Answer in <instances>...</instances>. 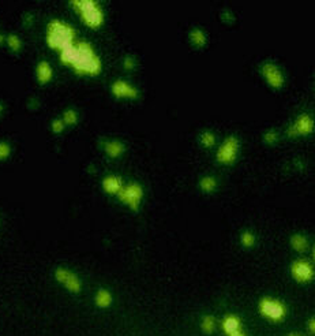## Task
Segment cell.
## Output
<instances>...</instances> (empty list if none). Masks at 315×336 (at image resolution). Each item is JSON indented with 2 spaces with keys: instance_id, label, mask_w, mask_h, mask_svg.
<instances>
[{
  "instance_id": "1",
  "label": "cell",
  "mask_w": 315,
  "mask_h": 336,
  "mask_svg": "<svg viewBox=\"0 0 315 336\" xmlns=\"http://www.w3.org/2000/svg\"><path fill=\"white\" fill-rule=\"evenodd\" d=\"M77 58L71 64V68L78 75H90L96 77L101 73V60L94 52L93 47L87 41H79L75 44Z\"/></svg>"
},
{
  "instance_id": "2",
  "label": "cell",
  "mask_w": 315,
  "mask_h": 336,
  "mask_svg": "<svg viewBox=\"0 0 315 336\" xmlns=\"http://www.w3.org/2000/svg\"><path fill=\"white\" fill-rule=\"evenodd\" d=\"M75 41V30L73 26L60 20L49 21L45 32V43L51 49L63 51Z\"/></svg>"
},
{
  "instance_id": "3",
  "label": "cell",
  "mask_w": 315,
  "mask_h": 336,
  "mask_svg": "<svg viewBox=\"0 0 315 336\" xmlns=\"http://www.w3.org/2000/svg\"><path fill=\"white\" fill-rule=\"evenodd\" d=\"M71 5L81 17V20L87 28L98 29L104 24V13L97 2L94 0H74Z\"/></svg>"
},
{
  "instance_id": "4",
  "label": "cell",
  "mask_w": 315,
  "mask_h": 336,
  "mask_svg": "<svg viewBox=\"0 0 315 336\" xmlns=\"http://www.w3.org/2000/svg\"><path fill=\"white\" fill-rule=\"evenodd\" d=\"M258 310L262 316L270 320V321L278 322L282 321L286 316V306L281 301L274 299L270 297H263L258 303Z\"/></svg>"
},
{
  "instance_id": "5",
  "label": "cell",
  "mask_w": 315,
  "mask_h": 336,
  "mask_svg": "<svg viewBox=\"0 0 315 336\" xmlns=\"http://www.w3.org/2000/svg\"><path fill=\"white\" fill-rule=\"evenodd\" d=\"M116 195L121 204H124L131 210L136 212L143 200V189L138 183H130V185L123 186Z\"/></svg>"
},
{
  "instance_id": "6",
  "label": "cell",
  "mask_w": 315,
  "mask_h": 336,
  "mask_svg": "<svg viewBox=\"0 0 315 336\" xmlns=\"http://www.w3.org/2000/svg\"><path fill=\"white\" fill-rule=\"evenodd\" d=\"M54 276L56 279V282L63 286L67 291L73 292V294H79L82 291V282L78 276L77 273L70 271V269L64 268V267H59L55 269Z\"/></svg>"
},
{
  "instance_id": "7",
  "label": "cell",
  "mask_w": 315,
  "mask_h": 336,
  "mask_svg": "<svg viewBox=\"0 0 315 336\" xmlns=\"http://www.w3.org/2000/svg\"><path fill=\"white\" fill-rule=\"evenodd\" d=\"M239 153V140L235 136L228 137L225 141L221 144L216 153V159L220 164H232L236 160Z\"/></svg>"
},
{
  "instance_id": "8",
  "label": "cell",
  "mask_w": 315,
  "mask_h": 336,
  "mask_svg": "<svg viewBox=\"0 0 315 336\" xmlns=\"http://www.w3.org/2000/svg\"><path fill=\"white\" fill-rule=\"evenodd\" d=\"M261 73L262 77L265 78V81L270 88L281 89L284 86V83H285L284 74L273 62H265L262 64Z\"/></svg>"
},
{
  "instance_id": "9",
  "label": "cell",
  "mask_w": 315,
  "mask_h": 336,
  "mask_svg": "<svg viewBox=\"0 0 315 336\" xmlns=\"http://www.w3.org/2000/svg\"><path fill=\"white\" fill-rule=\"evenodd\" d=\"M314 130V121L310 115L307 114H301L296 118L295 122L292 126L288 127L286 130V136L291 137V138H296V137L300 136H308Z\"/></svg>"
},
{
  "instance_id": "10",
  "label": "cell",
  "mask_w": 315,
  "mask_h": 336,
  "mask_svg": "<svg viewBox=\"0 0 315 336\" xmlns=\"http://www.w3.org/2000/svg\"><path fill=\"white\" fill-rule=\"evenodd\" d=\"M291 275L297 283H308L314 279V268L308 261L296 260L291 265Z\"/></svg>"
},
{
  "instance_id": "11",
  "label": "cell",
  "mask_w": 315,
  "mask_h": 336,
  "mask_svg": "<svg viewBox=\"0 0 315 336\" xmlns=\"http://www.w3.org/2000/svg\"><path fill=\"white\" fill-rule=\"evenodd\" d=\"M111 93L112 96L119 100H136L139 96L138 89L134 88L131 83L126 82V81H115L111 85Z\"/></svg>"
},
{
  "instance_id": "12",
  "label": "cell",
  "mask_w": 315,
  "mask_h": 336,
  "mask_svg": "<svg viewBox=\"0 0 315 336\" xmlns=\"http://www.w3.org/2000/svg\"><path fill=\"white\" fill-rule=\"evenodd\" d=\"M36 79L40 85H47L54 78V68L51 67V64L47 60H41L36 66Z\"/></svg>"
},
{
  "instance_id": "13",
  "label": "cell",
  "mask_w": 315,
  "mask_h": 336,
  "mask_svg": "<svg viewBox=\"0 0 315 336\" xmlns=\"http://www.w3.org/2000/svg\"><path fill=\"white\" fill-rule=\"evenodd\" d=\"M123 180L117 175H108L101 180L102 190L109 195H116L123 187Z\"/></svg>"
},
{
  "instance_id": "14",
  "label": "cell",
  "mask_w": 315,
  "mask_h": 336,
  "mask_svg": "<svg viewBox=\"0 0 315 336\" xmlns=\"http://www.w3.org/2000/svg\"><path fill=\"white\" fill-rule=\"evenodd\" d=\"M104 152L108 157L111 159H116L120 157L124 153V144L117 140H111L104 144Z\"/></svg>"
},
{
  "instance_id": "15",
  "label": "cell",
  "mask_w": 315,
  "mask_h": 336,
  "mask_svg": "<svg viewBox=\"0 0 315 336\" xmlns=\"http://www.w3.org/2000/svg\"><path fill=\"white\" fill-rule=\"evenodd\" d=\"M221 326H223V331L227 335H231L233 332H238L242 329V320L238 316H235V314H228L223 320Z\"/></svg>"
},
{
  "instance_id": "16",
  "label": "cell",
  "mask_w": 315,
  "mask_h": 336,
  "mask_svg": "<svg viewBox=\"0 0 315 336\" xmlns=\"http://www.w3.org/2000/svg\"><path fill=\"white\" fill-rule=\"evenodd\" d=\"M112 302H113V297L109 290L107 288H100L96 295H94V303L96 306L100 307V309H108L111 306Z\"/></svg>"
},
{
  "instance_id": "17",
  "label": "cell",
  "mask_w": 315,
  "mask_h": 336,
  "mask_svg": "<svg viewBox=\"0 0 315 336\" xmlns=\"http://www.w3.org/2000/svg\"><path fill=\"white\" fill-rule=\"evenodd\" d=\"M190 43L197 47V48H204L206 43H208V37L204 30L199 29V28H194V29L190 30L189 33Z\"/></svg>"
},
{
  "instance_id": "18",
  "label": "cell",
  "mask_w": 315,
  "mask_h": 336,
  "mask_svg": "<svg viewBox=\"0 0 315 336\" xmlns=\"http://www.w3.org/2000/svg\"><path fill=\"white\" fill-rule=\"evenodd\" d=\"M77 58V48H75V44L70 45L67 48H64L63 51H60V55H59V59L60 62L64 64V66H70L74 63V60Z\"/></svg>"
},
{
  "instance_id": "19",
  "label": "cell",
  "mask_w": 315,
  "mask_h": 336,
  "mask_svg": "<svg viewBox=\"0 0 315 336\" xmlns=\"http://www.w3.org/2000/svg\"><path fill=\"white\" fill-rule=\"evenodd\" d=\"M289 244H291L292 249H295L296 252H304L307 246H308V241L304 235L301 234H293L289 239Z\"/></svg>"
},
{
  "instance_id": "20",
  "label": "cell",
  "mask_w": 315,
  "mask_h": 336,
  "mask_svg": "<svg viewBox=\"0 0 315 336\" xmlns=\"http://www.w3.org/2000/svg\"><path fill=\"white\" fill-rule=\"evenodd\" d=\"M217 187V180L213 176H204L199 180V189L204 193H212Z\"/></svg>"
},
{
  "instance_id": "21",
  "label": "cell",
  "mask_w": 315,
  "mask_h": 336,
  "mask_svg": "<svg viewBox=\"0 0 315 336\" xmlns=\"http://www.w3.org/2000/svg\"><path fill=\"white\" fill-rule=\"evenodd\" d=\"M214 328H216V321H214V317L210 316V314H205L201 320V329L204 333L206 335H210L213 333Z\"/></svg>"
},
{
  "instance_id": "22",
  "label": "cell",
  "mask_w": 315,
  "mask_h": 336,
  "mask_svg": "<svg viewBox=\"0 0 315 336\" xmlns=\"http://www.w3.org/2000/svg\"><path fill=\"white\" fill-rule=\"evenodd\" d=\"M6 44L13 52H20L21 49H22V40L17 34H9L6 37Z\"/></svg>"
},
{
  "instance_id": "23",
  "label": "cell",
  "mask_w": 315,
  "mask_h": 336,
  "mask_svg": "<svg viewBox=\"0 0 315 336\" xmlns=\"http://www.w3.org/2000/svg\"><path fill=\"white\" fill-rule=\"evenodd\" d=\"M62 121L66 126H74L78 123V112L73 108H68L63 112V117H62Z\"/></svg>"
},
{
  "instance_id": "24",
  "label": "cell",
  "mask_w": 315,
  "mask_h": 336,
  "mask_svg": "<svg viewBox=\"0 0 315 336\" xmlns=\"http://www.w3.org/2000/svg\"><path fill=\"white\" fill-rule=\"evenodd\" d=\"M255 235L252 234L251 231H248V230H246V231H243L242 234H240V244H242L243 248L246 249H250L252 248L254 245H255Z\"/></svg>"
},
{
  "instance_id": "25",
  "label": "cell",
  "mask_w": 315,
  "mask_h": 336,
  "mask_svg": "<svg viewBox=\"0 0 315 336\" xmlns=\"http://www.w3.org/2000/svg\"><path fill=\"white\" fill-rule=\"evenodd\" d=\"M199 142H201V145L205 146V148H212L214 145V142H216V137L212 132H202L201 133V136H199Z\"/></svg>"
},
{
  "instance_id": "26",
  "label": "cell",
  "mask_w": 315,
  "mask_h": 336,
  "mask_svg": "<svg viewBox=\"0 0 315 336\" xmlns=\"http://www.w3.org/2000/svg\"><path fill=\"white\" fill-rule=\"evenodd\" d=\"M11 155V146L9 142L0 141V161L9 159Z\"/></svg>"
},
{
  "instance_id": "27",
  "label": "cell",
  "mask_w": 315,
  "mask_h": 336,
  "mask_svg": "<svg viewBox=\"0 0 315 336\" xmlns=\"http://www.w3.org/2000/svg\"><path fill=\"white\" fill-rule=\"evenodd\" d=\"M277 137H278V134H277L276 130H267L265 134H263V142L266 144V145H273V144H276L277 142Z\"/></svg>"
},
{
  "instance_id": "28",
  "label": "cell",
  "mask_w": 315,
  "mask_h": 336,
  "mask_svg": "<svg viewBox=\"0 0 315 336\" xmlns=\"http://www.w3.org/2000/svg\"><path fill=\"white\" fill-rule=\"evenodd\" d=\"M64 127H66V125L62 119H54L51 123V130L54 134H62L64 132Z\"/></svg>"
},
{
  "instance_id": "29",
  "label": "cell",
  "mask_w": 315,
  "mask_h": 336,
  "mask_svg": "<svg viewBox=\"0 0 315 336\" xmlns=\"http://www.w3.org/2000/svg\"><path fill=\"white\" fill-rule=\"evenodd\" d=\"M134 67H135V60H134V58L132 56H127L124 59V68H126L127 71H130Z\"/></svg>"
},
{
  "instance_id": "30",
  "label": "cell",
  "mask_w": 315,
  "mask_h": 336,
  "mask_svg": "<svg viewBox=\"0 0 315 336\" xmlns=\"http://www.w3.org/2000/svg\"><path fill=\"white\" fill-rule=\"evenodd\" d=\"M307 328H308V331H310V333H312V335H314V332H315V320H314V317H311L310 320H308V322H307Z\"/></svg>"
},
{
  "instance_id": "31",
  "label": "cell",
  "mask_w": 315,
  "mask_h": 336,
  "mask_svg": "<svg viewBox=\"0 0 315 336\" xmlns=\"http://www.w3.org/2000/svg\"><path fill=\"white\" fill-rule=\"evenodd\" d=\"M228 336H246V333H244V332H243L242 329H240V331L233 332V333H231V335H228Z\"/></svg>"
},
{
  "instance_id": "32",
  "label": "cell",
  "mask_w": 315,
  "mask_h": 336,
  "mask_svg": "<svg viewBox=\"0 0 315 336\" xmlns=\"http://www.w3.org/2000/svg\"><path fill=\"white\" fill-rule=\"evenodd\" d=\"M3 43H6V39L3 37V36H2V34H0V44H3Z\"/></svg>"
},
{
  "instance_id": "33",
  "label": "cell",
  "mask_w": 315,
  "mask_h": 336,
  "mask_svg": "<svg viewBox=\"0 0 315 336\" xmlns=\"http://www.w3.org/2000/svg\"><path fill=\"white\" fill-rule=\"evenodd\" d=\"M2 112H3V105L0 104V114H2Z\"/></svg>"
},
{
  "instance_id": "34",
  "label": "cell",
  "mask_w": 315,
  "mask_h": 336,
  "mask_svg": "<svg viewBox=\"0 0 315 336\" xmlns=\"http://www.w3.org/2000/svg\"><path fill=\"white\" fill-rule=\"evenodd\" d=\"M289 336H297V335H289Z\"/></svg>"
}]
</instances>
